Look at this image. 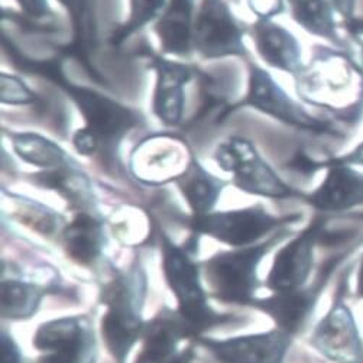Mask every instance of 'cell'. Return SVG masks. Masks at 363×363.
Wrapping results in <instances>:
<instances>
[{
    "label": "cell",
    "instance_id": "8",
    "mask_svg": "<svg viewBox=\"0 0 363 363\" xmlns=\"http://www.w3.org/2000/svg\"><path fill=\"white\" fill-rule=\"evenodd\" d=\"M201 346L222 363H284L291 336L277 329L226 340L197 337Z\"/></svg>",
    "mask_w": 363,
    "mask_h": 363
},
{
    "label": "cell",
    "instance_id": "2",
    "mask_svg": "<svg viewBox=\"0 0 363 363\" xmlns=\"http://www.w3.org/2000/svg\"><path fill=\"white\" fill-rule=\"evenodd\" d=\"M162 269L165 281L178 303V313L186 321L191 337L229 323L230 315L216 313L207 303L206 289L200 278V267L191 261L184 247L162 238Z\"/></svg>",
    "mask_w": 363,
    "mask_h": 363
},
{
    "label": "cell",
    "instance_id": "5",
    "mask_svg": "<svg viewBox=\"0 0 363 363\" xmlns=\"http://www.w3.org/2000/svg\"><path fill=\"white\" fill-rule=\"evenodd\" d=\"M216 161L223 171L233 174L236 187L245 193L271 199H286L296 194L245 139L232 138L222 143L216 151Z\"/></svg>",
    "mask_w": 363,
    "mask_h": 363
},
{
    "label": "cell",
    "instance_id": "10",
    "mask_svg": "<svg viewBox=\"0 0 363 363\" xmlns=\"http://www.w3.org/2000/svg\"><path fill=\"white\" fill-rule=\"evenodd\" d=\"M320 232L321 223L315 222L278 252L267 279L268 288L275 293L300 289L310 275L314 245Z\"/></svg>",
    "mask_w": 363,
    "mask_h": 363
},
{
    "label": "cell",
    "instance_id": "3",
    "mask_svg": "<svg viewBox=\"0 0 363 363\" xmlns=\"http://www.w3.org/2000/svg\"><path fill=\"white\" fill-rule=\"evenodd\" d=\"M277 240L258 246L220 252L203 264L204 278L216 300L228 304L250 306L255 303L261 286L258 265Z\"/></svg>",
    "mask_w": 363,
    "mask_h": 363
},
{
    "label": "cell",
    "instance_id": "12",
    "mask_svg": "<svg viewBox=\"0 0 363 363\" xmlns=\"http://www.w3.org/2000/svg\"><path fill=\"white\" fill-rule=\"evenodd\" d=\"M313 345L339 363H363L356 325L346 306H336L317 325Z\"/></svg>",
    "mask_w": 363,
    "mask_h": 363
},
{
    "label": "cell",
    "instance_id": "9",
    "mask_svg": "<svg viewBox=\"0 0 363 363\" xmlns=\"http://www.w3.org/2000/svg\"><path fill=\"white\" fill-rule=\"evenodd\" d=\"M60 86L71 96L79 106L87 129L99 139H118L136 125V115L118 101L107 99L93 90L71 86L65 79Z\"/></svg>",
    "mask_w": 363,
    "mask_h": 363
},
{
    "label": "cell",
    "instance_id": "15",
    "mask_svg": "<svg viewBox=\"0 0 363 363\" xmlns=\"http://www.w3.org/2000/svg\"><path fill=\"white\" fill-rule=\"evenodd\" d=\"M317 288L275 293L267 298H257L252 307L268 314L279 330L291 336L303 330L308 321L317 301Z\"/></svg>",
    "mask_w": 363,
    "mask_h": 363
},
{
    "label": "cell",
    "instance_id": "1",
    "mask_svg": "<svg viewBox=\"0 0 363 363\" xmlns=\"http://www.w3.org/2000/svg\"><path fill=\"white\" fill-rule=\"evenodd\" d=\"M145 294L147 279L142 271L122 274L103 286L100 301L107 311L101 320V337L116 363H126L130 350L142 339Z\"/></svg>",
    "mask_w": 363,
    "mask_h": 363
},
{
    "label": "cell",
    "instance_id": "13",
    "mask_svg": "<svg viewBox=\"0 0 363 363\" xmlns=\"http://www.w3.org/2000/svg\"><path fill=\"white\" fill-rule=\"evenodd\" d=\"M191 337L186 321L178 311L164 307L154 318L145 323L142 350L135 363H171L181 339Z\"/></svg>",
    "mask_w": 363,
    "mask_h": 363
},
{
    "label": "cell",
    "instance_id": "17",
    "mask_svg": "<svg viewBox=\"0 0 363 363\" xmlns=\"http://www.w3.org/2000/svg\"><path fill=\"white\" fill-rule=\"evenodd\" d=\"M255 40L261 57L269 65L291 74H298L301 71L300 45L286 29L268 19H261L255 26Z\"/></svg>",
    "mask_w": 363,
    "mask_h": 363
},
{
    "label": "cell",
    "instance_id": "30",
    "mask_svg": "<svg viewBox=\"0 0 363 363\" xmlns=\"http://www.w3.org/2000/svg\"><path fill=\"white\" fill-rule=\"evenodd\" d=\"M23 11L35 19H44L50 15L47 0H18Z\"/></svg>",
    "mask_w": 363,
    "mask_h": 363
},
{
    "label": "cell",
    "instance_id": "34",
    "mask_svg": "<svg viewBox=\"0 0 363 363\" xmlns=\"http://www.w3.org/2000/svg\"><path fill=\"white\" fill-rule=\"evenodd\" d=\"M359 294L363 296V264H362L360 274H359Z\"/></svg>",
    "mask_w": 363,
    "mask_h": 363
},
{
    "label": "cell",
    "instance_id": "33",
    "mask_svg": "<svg viewBox=\"0 0 363 363\" xmlns=\"http://www.w3.org/2000/svg\"><path fill=\"white\" fill-rule=\"evenodd\" d=\"M193 356H194V353H193V350L189 347V349H186V350H183V352H179L171 363H190L191 359H193Z\"/></svg>",
    "mask_w": 363,
    "mask_h": 363
},
{
    "label": "cell",
    "instance_id": "28",
    "mask_svg": "<svg viewBox=\"0 0 363 363\" xmlns=\"http://www.w3.org/2000/svg\"><path fill=\"white\" fill-rule=\"evenodd\" d=\"M2 363H25L18 343L5 330L2 332Z\"/></svg>",
    "mask_w": 363,
    "mask_h": 363
},
{
    "label": "cell",
    "instance_id": "21",
    "mask_svg": "<svg viewBox=\"0 0 363 363\" xmlns=\"http://www.w3.org/2000/svg\"><path fill=\"white\" fill-rule=\"evenodd\" d=\"M293 18L307 32L340 45L333 6L329 0H288Z\"/></svg>",
    "mask_w": 363,
    "mask_h": 363
},
{
    "label": "cell",
    "instance_id": "24",
    "mask_svg": "<svg viewBox=\"0 0 363 363\" xmlns=\"http://www.w3.org/2000/svg\"><path fill=\"white\" fill-rule=\"evenodd\" d=\"M164 2L165 0H130L129 21L112 36V43H123L129 35L139 30L145 23L154 19L162 9Z\"/></svg>",
    "mask_w": 363,
    "mask_h": 363
},
{
    "label": "cell",
    "instance_id": "35",
    "mask_svg": "<svg viewBox=\"0 0 363 363\" xmlns=\"http://www.w3.org/2000/svg\"><path fill=\"white\" fill-rule=\"evenodd\" d=\"M362 65H363V50H362Z\"/></svg>",
    "mask_w": 363,
    "mask_h": 363
},
{
    "label": "cell",
    "instance_id": "25",
    "mask_svg": "<svg viewBox=\"0 0 363 363\" xmlns=\"http://www.w3.org/2000/svg\"><path fill=\"white\" fill-rule=\"evenodd\" d=\"M2 101L8 104H29L35 101V96L18 77L4 74Z\"/></svg>",
    "mask_w": 363,
    "mask_h": 363
},
{
    "label": "cell",
    "instance_id": "29",
    "mask_svg": "<svg viewBox=\"0 0 363 363\" xmlns=\"http://www.w3.org/2000/svg\"><path fill=\"white\" fill-rule=\"evenodd\" d=\"M249 4L250 9L261 19H269L282 11V0H249Z\"/></svg>",
    "mask_w": 363,
    "mask_h": 363
},
{
    "label": "cell",
    "instance_id": "20",
    "mask_svg": "<svg viewBox=\"0 0 363 363\" xmlns=\"http://www.w3.org/2000/svg\"><path fill=\"white\" fill-rule=\"evenodd\" d=\"M181 191L190 204L194 216L207 214L219 199L223 183L207 174L196 162L178 179Z\"/></svg>",
    "mask_w": 363,
    "mask_h": 363
},
{
    "label": "cell",
    "instance_id": "27",
    "mask_svg": "<svg viewBox=\"0 0 363 363\" xmlns=\"http://www.w3.org/2000/svg\"><path fill=\"white\" fill-rule=\"evenodd\" d=\"M72 140H74L76 150L82 155H91L97 150V145H99V136L87 128L77 130Z\"/></svg>",
    "mask_w": 363,
    "mask_h": 363
},
{
    "label": "cell",
    "instance_id": "22",
    "mask_svg": "<svg viewBox=\"0 0 363 363\" xmlns=\"http://www.w3.org/2000/svg\"><path fill=\"white\" fill-rule=\"evenodd\" d=\"M44 298L40 285L19 279L2 282V315L8 320H29L38 311Z\"/></svg>",
    "mask_w": 363,
    "mask_h": 363
},
{
    "label": "cell",
    "instance_id": "18",
    "mask_svg": "<svg viewBox=\"0 0 363 363\" xmlns=\"http://www.w3.org/2000/svg\"><path fill=\"white\" fill-rule=\"evenodd\" d=\"M104 246L101 225L93 216L80 213L64 232V247L67 255L80 265L94 264Z\"/></svg>",
    "mask_w": 363,
    "mask_h": 363
},
{
    "label": "cell",
    "instance_id": "32",
    "mask_svg": "<svg viewBox=\"0 0 363 363\" xmlns=\"http://www.w3.org/2000/svg\"><path fill=\"white\" fill-rule=\"evenodd\" d=\"M335 162L343 164V165H363V142L359 145L357 148H354L350 154L339 157V158H332Z\"/></svg>",
    "mask_w": 363,
    "mask_h": 363
},
{
    "label": "cell",
    "instance_id": "16",
    "mask_svg": "<svg viewBox=\"0 0 363 363\" xmlns=\"http://www.w3.org/2000/svg\"><path fill=\"white\" fill-rule=\"evenodd\" d=\"M158 83L154 96V112L167 125H177L184 111V86L190 80L186 65L158 60Z\"/></svg>",
    "mask_w": 363,
    "mask_h": 363
},
{
    "label": "cell",
    "instance_id": "6",
    "mask_svg": "<svg viewBox=\"0 0 363 363\" xmlns=\"http://www.w3.org/2000/svg\"><path fill=\"white\" fill-rule=\"evenodd\" d=\"M282 222H288V219L278 220L277 217L267 213L264 207L255 206L235 211L194 216L190 226L196 233L207 235L226 245L240 247L257 242Z\"/></svg>",
    "mask_w": 363,
    "mask_h": 363
},
{
    "label": "cell",
    "instance_id": "23",
    "mask_svg": "<svg viewBox=\"0 0 363 363\" xmlns=\"http://www.w3.org/2000/svg\"><path fill=\"white\" fill-rule=\"evenodd\" d=\"M13 148L16 154L26 162L41 168H65L68 162L65 152L55 145L35 133H18L12 136Z\"/></svg>",
    "mask_w": 363,
    "mask_h": 363
},
{
    "label": "cell",
    "instance_id": "31",
    "mask_svg": "<svg viewBox=\"0 0 363 363\" xmlns=\"http://www.w3.org/2000/svg\"><path fill=\"white\" fill-rule=\"evenodd\" d=\"M332 6L342 15L345 21L353 19L354 13V6H356V0H330Z\"/></svg>",
    "mask_w": 363,
    "mask_h": 363
},
{
    "label": "cell",
    "instance_id": "26",
    "mask_svg": "<svg viewBox=\"0 0 363 363\" xmlns=\"http://www.w3.org/2000/svg\"><path fill=\"white\" fill-rule=\"evenodd\" d=\"M60 2L68 9L72 22H74L77 33L82 36L83 35V28L87 16V6H89V0H60Z\"/></svg>",
    "mask_w": 363,
    "mask_h": 363
},
{
    "label": "cell",
    "instance_id": "4",
    "mask_svg": "<svg viewBox=\"0 0 363 363\" xmlns=\"http://www.w3.org/2000/svg\"><path fill=\"white\" fill-rule=\"evenodd\" d=\"M33 347L41 353L40 363H93L96 336L86 317H61L41 324Z\"/></svg>",
    "mask_w": 363,
    "mask_h": 363
},
{
    "label": "cell",
    "instance_id": "11",
    "mask_svg": "<svg viewBox=\"0 0 363 363\" xmlns=\"http://www.w3.org/2000/svg\"><path fill=\"white\" fill-rule=\"evenodd\" d=\"M247 103L284 123L313 132L329 130L328 125L315 121L304 112V108L296 104L274 83L267 71L258 67H253L250 72Z\"/></svg>",
    "mask_w": 363,
    "mask_h": 363
},
{
    "label": "cell",
    "instance_id": "14",
    "mask_svg": "<svg viewBox=\"0 0 363 363\" xmlns=\"http://www.w3.org/2000/svg\"><path fill=\"white\" fill-rule=\"evenodd\" d=\"M323 167H328L329 172L323 184L307 197L311 206L323 211H340L363 204V174L333 160Z\"/></svg>",
    "mask_w": 363,
    "mask_h": 363
},
{
    "label": "cell",
    "instance_id": "19",
    "mask_svg": "<svg viewBox=\"0 0 363 363\" xmlns=\"http://www.w3.org/2000/svg\"><path fill=\"white\" fill-rule=\"evenodd\" d=\"M194 0H171L169 8L160 19L157 30L162 48L172 54H187L193 43L191 12Z\"/></svg>",
    "mask_w": 363,
    "mask_h": 363
},
{
    "label": "cell",
    "instance_id": "7",
    "mask_svg": "<svg viewBox=\"0 0 363 363\" xmlns=\"http://www.w3.org/2000/svg\"><path fill=\"white\" fill-rule=\"evenodd\" d=\"M193 44L208 58L245 54L240 29L223 0H203L193 26Z\"/></svg>",
    "mask_w": 363,
    "mask_h": 363
}]
</instances>
